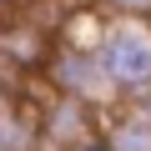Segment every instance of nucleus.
I'll return each mask as SVG.
<instances>
[{"label": "nucleus", "instance_id": "obj_1", "mask_svg": "<svg viewBox=\"0 0 151 151\" xmlns=\"http://www.w3.org/2000/svg\"><path fill=\"white\" fill-rule=\"evenodd\" d=\"M116 96H141L151 91V20H131V15H106L101 45H96Z\"/></svg>", "mask_w": 151, "mask_h": 151}, {"label": "nucleus", "instance_id": "obj_2", "mask_svg": "<svg viewBox=\"0 0 151 151\" xmlns=\"http://www.w3.org/2000/svg\"><path fill=\"white\" fill-rule=\"evenodd\" d=\"M45 76H50V86L60 96H76V101H86V106H101L116 96L111 86V76L101 65L96 50H76V45H55L50 60H45Z\"/></svg>", "mask_w": 151, "mask_h": 151}, {"label": "nucleus", "instance_id": "obj_3", "mask_svg": "<svg viewBox=\"0 0 151 151\" xmlns=\"http://www.w3.org/2000/svg\"><path fill=\"white\" fill-rule=\"evenodd\" d=\"M106 151H151V111L131 106L106 126Z\"/></svg>", "mask_w": 151, "mask_h": 151}, {"label": "nucleus", "instance_id": "obj_4", "mask_svg": "<svg viewBox=\"0 0 151 151\" xmlns=\"http://www.w3.org/2000/svg\"><path fill=\"white\" fill-rule=\"evenodd\" d=\"M106 15H131V20H151V0H101Z\"/></svg>", "mask_w": 151, "mask_h": 151}, {"label": "nucleus", "instance_id": "obj_5", "mask_svg": "<svg viewBox=\"0 0 151 151\" xmlns=\"http://www.w3.org/2000/svg\"><path fill=\"white\" fill-rule=\"evenodd\" d=\"M10 5H15V0H0V10H10Z\"/></svg>", "mask_w": 151, "mask_h": 151}, {"label": "nucleus", "instance_id": "obj_6", "mask_svg": "<svg viewBox=\"0 0 151 151\" xmlns=\"http://www.w3.org/2000/svg\"><path fill=\"white\" fill-rule=\"evenodd\" d=\"M0 151H5V146H0Z\"/></svg>", "mask_w": 151, "mask_h": 151}]
</instances>
